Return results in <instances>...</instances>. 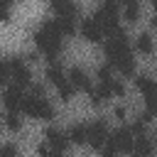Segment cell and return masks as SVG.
<instances>
[{"label":"cell","mask_w":157,"mask_h":157,"mask_svg":"<svg viewBox=\"0 0 157 157\" xmlns=\"http://www.w3.org/2000/svg\"><path fill=\"white\" fill-rule=\"evenodd\" d=\"M2 101H5V108H7V110L20 113V110H22L25 93H22V88H20V86H10V88L5 91V96H2Z\"/></svg>","instance_id":"9"},{"label":"cell","mask_w":157,"mask_h":157,"mask_svg":"<svg viewBox=\"0 0 157 157\" xmlns=\"http://www.w3.org/2000/svg\"><path fill=\"white\" fill-rule=\"evenodd\" d=\"M81 34H83L88 42H101V39H103V29H101V25H98L96 17H88V20L81 22Z\"/></svg>","instance_id":"10"},{"label":"cell","mask_w":157,"mask_h":157,"mask_svg":"<svg viewBox=\"0 0 157 157\" xmlns=\"http://www.w3.org/2000/svg\"><path fill=\"white\" fill-rule=\"evenodd\" d=\"M69 83H71L74 88H78V91H88V93H91V78H88L86 71L78 69V66H74V69L69 71Z\"/></svg>","instance_id":"11"},{"label":"cell","mask_w":157,"mask_h":157,"mask_svg":"<svg viewBox=\"0 0 157 157\" xmlns=\"http://www.w3.org/2000/svg\"><path fill=\"white\" fill-rule=\"evenodd\" d=\"M135 49L140 52V54H152V49H155V44H152V37L145 32V34H140L137 39H135Z\"/></svg>","instance_id":"16"},{"label":"cell","mask_w":157,"mask_h":157,"mask_svg":"<svg viewBox=\"0 0 157 157\" xmlns=\"http://www.w3.org/2000/svg\"><path fill=\"white\" fill-rule=\"evenodd\" d=\"M7 78H10V64H7V61L0 56V86H2Z\"/></svg>","instance_id":"22"},{"label":"cell","mask_w":157,"mask_h":157,"mask_svg":"<svg viewBox=\"0 0 157 157\" xmlns=\"http://www.w3.org/2000/svg\"><path fill=\"white\" fill-rule=\"evenodd\" d=\"M135 86H137V91H142V96H145L147 113H150V115H157V83H155L150 76H137V78H135Z\"/></svg>","instance_id":"5"},{"label":"cell","mask_w":157,"mask_h":157,"mask_svg":"<svg viewBox=\"0 0 157 157\" xmlns=\"http://www.w3.org/2000/svg\"><path fill=\"white\" fill-rule=\"evenodd\" d=\"M101 157H118V150L113 147V142H110V140L103 145V152H101Z\"/></svg>","instance_id":"24"},{"label":"cell","mask_w":157,"mask_h":157,"mask_svg":"<svg viewBox=\"0 0 157 157\" xmlns=\"http://www.w3.org/2000/svg\"><path fill=\"white\" fill-rule=\"evenodd\" d=\"M132 152L137 157H152L155 155V142L150 137H145V135H137L135 137V145H132Z\"/></svg>","instance_id":"13"},{"label":"cell","mask_w":157,"mask_h":157,"mask_svg":"<svg viewBox=\"0 0 157 157\" xmlns=\"http://www.w3.org/2000/svg\"><path fill=\"white\" fill-rule=\"evenodd\" d=\"M93 17L98 20L103 34H110V37H113V34L120 32V27H118V2H115V0H105L103 7H101Z\"/></svg>","instance_id":"3"},{"label":"cell","mask_w":157,"mask_h":157,"mask_svg":"<svg viewBox=\"0 0 157 157\" xmlns=\"http://www.w3.org/2000/svg\"><path fill=\"white\" fill-rule=\"evenodd\" d=\"M47 78H49L56 88H59V86H64V83L69 81V78L64 76V71H61V66H59L56 61H52V64H49V69H47Z\"/></svg>","instance_id":"14"},{"label":"cell","mask_w":157,"mask_h":157,"mask_svg":"<svg viewBox=\"0 0 157 157\" xmlns=\"http://www.w3.org/2000/svg\"><path fill=\"white\" fill-rule=\"evenodd\" d=\"M44 135H47V142H49V147H52V150H59V152H64V150H66L69 137H66L59 128H49Z\"/></svg>","instance_id":"12"},{"label":"cell","mask_w":157,"mask_h":157,"mask_svg":"<svg viewBox=\"0 0 157 157\" xmlns=\"http://www.w3.org/2000/svg\"><path fill=\"white\" fill-rule=\"evenodd\" d=\"M108 140L113 142V147H115V150H120V152H132L135 137H132V130H130V128H120V130H115Z\"/></svg>","instance_id":"8"},{"label":"cell","mask_w":157,"mask_h":157,"mask_svg":"<svg viewBox=\"0 0 157 157\" xmlns=\"http://www.w3.org/2000/svg\"><path fill=\"white\" fill-rule=\"evenodd\" d=\"M105 56H108L110 66H115L123 76H132V74H135L132 49H130V42H128V37H125L123 29L105 42Z\"/></svg>","instance_id":"1"},{"label":"cell","mask_w":157,"mask_h":157,"mask_svg":"<svg viewBox=\"0 0 157 157\" xmlns=\"http://www.w3.org/2000/svg\"><path fill=\"white\" fill-rule=\"evenodd\" d=\"M69 140H71V142H76V145L88 142V128H86V125H81V123H76V125L69 130Z\"/></svg>","instance_id":"15"},{"label":"cell","mask_w":157,"mask_h":157,"mask_svg":"<svg viewBox=\"0 0 157 157\" xmlns=\"http://www.w3.org/2000/svg\"><path fill=\"white\" fill-rule=\"evenodd\" d=\"M71 0H52V5H54V10H61V7H66Z\"/></svg>","instance_id":"26"},{"label":"cell","mask_w":157,"mask_h":157,"mask_svg":"<svg viewBox=\"0 0 157 157\" xmlns=\"http://www.w3.org/2000/svg\"><path fill=\"white\" fill-rule=\"evenodd\" d=\"M10 7L12 0H0V22H10Z\"/></svg>","instance_id":"21"},{"label":"cell","mask_w":157,"mask_h":157,"mask_svg":"<svg viewBox=\"0 0 157 157\" xmlns=\"http://www.w3.org/2000/svg\"><path fill=\"white\" fill-rule=\"evenodd\" d=\"M152 7H155V15H157V0H152Z\"/></svg>","instance_id":"30"},{"label":"cell","mask_w":157,"mask_h":157,"mask_svg":"<svg viewBox=\"0 0 157 157\" xmlns=\"http://www.w3.org/2000/svg\"><path fill=\"white\" fill-rule=\"evenodd\" d=\"M5 125H7V130L17 132V130L22 128V118H20V113H12V110H7V115H5Z\"/></svg>","instance_id":"17"},{"label":"cell","mask_w":157,"mask_h":157,"mask_svg":"<svg viewBox=\"0 0 157 157\" xmlns=\"http://www.w3.org/2000/svg\"><path fill=\"white\" fill-rule=\"evenodd\" d=\"M88 128V145L91 147H103L105 142H108V125H105V120H93L91 125H86Z\"/></svg>","instance_id":"6"},{"label":"cell","mask_w":157,"mask_h":157,"mask_svg":"<svg viewBox=\"0 0 157 157\" xmlns=\"http://www.w3.org/2000/svg\"><path fill=\"white\" fill-rule=\"evenodd\" d=\"M135 157H137V155H135Z\"/></svg>","instance_id":"31"},{"label":"cell","mask_w":157,"mask_h":157,"mask_svg":"<svg viewBox=\"0 0 157 157\" xmlns=\"http://www.w3.org/2000/svg\"><path fill=\"white\" fill-rule=\"evenodd\" d=\"M61 37H64V34H61L56 20H47V22L34 32V42H37V47H39V52L47 54L49 61H54L56 54L61 52Z\"/></svg>","instance_id":"2"},{"label":"cell","mask_w":157,"mask_h":157,"mask_svg":"<svg viewBox=\"0 0 157 157\" xmlns=\"http://www.w3.org/2000/svg\"><path fill=\"white\" fill-rule=\"evenodd\" d=\"M115 118H118V120H125V108H123V105L115 108Z\"/></svg>","instance_id":"27"},{"label":"cell","mask_w":157,"mask_h":157,"mask_svg":"<svg viewBox=\"0 0 157 157\" xmlns=\"http://www.w3.org/2000/svg\"><path fill=\"white\" fill-rule=\"evenodd\" d=\"M7 64H10V78L15 81V86H20V88H22V86H27V83H29V78H32V76H29L27 64H25L20 56H12Z\"/></svg>","instance_id":"7"},{"label":"cell","mask_w":157,"mask_h":157,"mask_svg":"<svg viewBox=\"0 0 157 157\" xmlns=\"http://www.w3.org/2000/svg\"><path fill=\"white\" fill-rule=\"evenodd\" d=\"M108 88H110V93L113 96H125V86H123V81L120 78H113L110 83H105Z\"/></svg>","instance_id":"20"},{"label":"cell","mask_w":157,"mask_h":157,"mask_svg":"<svg viewBox=\"0 0 157 157\" xmlns=\"http://www.w3.org/2000/svg\"><path fill=\"white\" fill-rule=\"evenodd\" d=\"M0 157H20V150H17L15 145H2Z\"/></svg>","instance_id":"23"},{"label":"cell","mask_w":157,"mask_h":157,"mask_svg":"<svg viewBox=\"0 0 157 157\" xmlns=\"http://www.w3.org/2000/svg\"><path fill=\"white\" fill-rule=\"evenodd\" d=\"M115 76H113V66L110 64H103L101 69H98V83H110Z\"/></svg>","instance_id":"18"},{"label":"cell","mask_w":157,"mask_h":157,"mask_svg":"<svg viewBox=\"0 0 157 157\" xmlns=\"http://www.w3.org/2000/svg\"><path fill=\"white\" fill-rule=\"evenodd\" d=\"M137 17H140V2L125 5V20L128 22H137Z\"/></svg>","instance_id":"19"},{"label":"cell","mask_w":157,"mask_h":157,"mask_svg":"<svg viewBox=\"0 0 157 157\" xmlns=\"http://www.w3.org/2000/svg\"><path fill=\"white\" fill-rule=\"evenodd\" d=\"M150 25H152V27H157V15H155V17L150 20Z\"/></svg>","instance_id":"29"},{"label":"cell","mask_w":157,"mask_h":157,"mask_svg":"<svg viewBox=\"0 0 157 157\" xmlns=\"http://www.w3.org/2000/svg\"><path fill=\"white\" fill-rule=\"evenodd\" d=\"M49 152H52L49 145H39V147H37V155H39V157H49Z\"/></svg>","instance_id":"25"},{"label":"cell","mask_w":157,"mask_h":157,"mask_svg":"<svg viewBox=\"0 0 157 157\" xmlns=\"http://www.w3.org/2000/svg\"><path fill=\"white\" fill-rule=\"evenodd\" d=\"M118 2H123V5H132V2H137V0H118Z\"/></svg>","instance_id":"28"},{"label":"cell","mask_w":157,"mask_h":157,"mask_svg":"<svg viewBox=\"0 0 157 157\" xmlns=\"http://www.w3.org/2000/svg\"><path fill=\"white\" fill-rule=\"evenodd\" d=\"M22 113H27L29 118H39V120H52L54 118V108L44 96H25Z\"/></svg>","instance_id":"4"}]
</instances>
